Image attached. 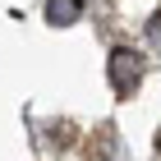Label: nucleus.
Here are the masks:
<instances>
[{
    "instance_id": "nucleus-1",
    "label": "nucleus",
    "mask_w": 161,
    "mask_h": 161,
    "mask_svg": "<svg viewBox=\"0 0 161 161\" xmlns=\"http://www.w3.org/2000/svg\"><path fill=\"white\" fill-rule=\"evenodd\" d=\"M138 83H143V64H138V55H134L129 46L111 51V87L120 92V97H129Z\"/></svg>"
},
{
    "instance_id": "nucleus-2",
    "label": "nucleus",
    "mask_w": 161,
    "mask_h": 161,
    "mask_svg": "<svg viewBox=\"0 0 161 161\" xmlns=\"http://www.w3.org/2000/svg\"><path fill=\"white\" fill-rule=\"evenodd\" d=\"M46 19L60 23V28H69L74 19H83V0H46Z\"/></svg>"
},
{
    "instance_id": "nucleus-3",
    "label": "nucleus",
    "mask_w": 161,
    "mask_h": 161,
    "mask_svg": "<svg viewBox=\"0 0 161 161\" xmlns=\"http://www.w3.org/2000/svg\"><path fill=\"white\" fill-rule=\"evenodd\" d=\"M147 42H152V46H161V9L152 14V23H147Z\"/></svg>"
},
{
    "instance_id": "nucleus-4",
    "label": "nucleus",
    "mask_w": 161,
    "mask_h": 161,
    "mask_svg": "<svg viewBox=\"0 0 161 161\" xmlns=\"http://www.w3.org/2000/svg\"><path fill=\"white\" fill-rule=\"evenodd\" d=\"M157 152H161V134H157Z\"/></svg>"
}]
</instances>
